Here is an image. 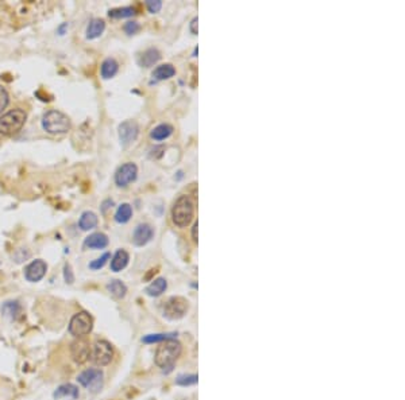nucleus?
<instances>
[{"label":"nucleus","mask_w":405,"mask_h":400,"mask_svg":"<svg viewBox=\"0 0 405 400\" xmlns=\"http://www.w3.org/2000/svg\"><path fill=\"white\" fill-rule=\"evenodd\" d=\"M181 343L176 341V338L163 341V342L159 343V346L155 351V365L159 366L161 369L172 370L174 362L177 361V359L181 355Z\"/></svg>","instance_id":"obj_1"},{"label":"nucleus","mask_w":405,"mask_h":400,"mask_svg":"<svg viewBox=\"0 0 405 400\" xmlns=\"http://www.w3.org/2000/svg\"><path fill=\"white\" fill-rule=\"evenodd\" d=\"M195 215V200L188 194L178 197L172 208V220L178 228H185L190 224Z\"/></svg>","instance_id":"obj_2"},{"label":"nucleus","mask_w":405,"mask_h":400,"mask_svg":"<svg viewBox=\"0 0 405 400\" xmlns=\"http://www.w3.org/2000/svg\"><path fill=\"white\" fill-rule=\"evenodd\" d=\"M70 119L61 111H49L42 117V127L50 135H64L70 129Z\"/></svg>","instance_id":"obj_3"},{"label":"nucleus","mask_w":405,"mask_h":400,"mask_svg":"<svg viewBox=\"0 0 405 400\" xmlns=\"http://www.w3.org/2000/svg\"><path fill=\"white\" fill-rule=\"evenodd\" d=\"M27 119L26 112L23 110L8 111L7 114L0 116V134L4 136H12L18 134L25 125Z\"/></svg>","instance_id":"obj_4"},{"label":"nucleus","mask_w":405,"mask_h":400,"mask_svg":"<svg viewBox=\"0 0 405 400\" xmlns=\"http://www.w3.org/2000/svg\"><path fill=\"white\" fill-rule=\"evenodd\" d=\"M92 328H93V318L87 311H80L72 317L69 322L68 330L72 336L80 338V337L89 334L92 332Z\"/></svg>","instance_id":"obj_5"},{"label":"nucleus","mask_w":405,"mask_h":400,"mask_svg":"<svg viewBox=\"0 0 405 400\" xmlns=\"http://www.w3.org/2000/svg\"><path fill=\"white\" fill-rule=\"evenodd\" d=\"M103 380H104V375L100 369L91 368V369L83 370L81 374L77 376V381L83 385L84 388L91 391L92 393L99 392L103 388Z\"/></svg>","instance_id":"obj_6"},{"label":"nucleus","mask_w":405,"mask_h":400,"mask_svg":"<svg viewBox=\"0 0 405 400\" xmlns=\"http://www.w3.org/2000/svg\"><path fill=\"white\" fill-rule=\"evenodd\" d=\"M91 356L96 365L106 366L114 359V349L108 341L99 340L93 343V348L91 349Z\"/></svg>","instance_id":"obj_7"},{"label":"nucleus","mask_w":405,"mask_h":400,"mask_svg":"<svg viewBox=\"0 0 405 400\" xmlns=\"http://www.w3.org/2000/svg\"><path fill=\"white\" fill-rule=\"evenodd\" d=\"M188 301L182 297H172L163 305V315L169 319H180L188 311Z\"/></svg>","instance_id":"obj_8"},{"label":"nucleus","mask_w":405,"mask_h":400,"mask_svg":"<svg viewBox=\"0 0 405 400\" xmlns=\"http://www.w3.org/2000/svg\"><path fill=\"white\" fill-rule=\"evenodd\" d=\"M136 175H138V167H136L135 163L127 162L125 165H122L117 169L116 173H115V183L119 188H126L131 182L135 181Z\"/></svg>","instance_id":"obj_9"},{"label":"nucleus","mask_w":405,"mask_h":400,"mask_svg":"<svg viewBox=\"0 0 405 400\" xmlns=\"http://www.w3.org/2000/svg\"><path fill=\"white\" fill-rule=\"evenodd\" d=\"M70 356H72L73 361L77 362V364H84L85 361H88V359L91 357L89 342L83 337L76 338L70 345Z\"/></svg>","instance_id":"obj_10"},{"label":"nucleus","mask_w":405,"mask_h":400,"mask_svg":"<svg viewBox=\"0 0 405 400\" xmlns=\"http://www.w3.org/2000/svg\"><path fill=\"white\" fill-rule=\"evenodd\" d=\"M139 134V127L134 120H126L119 125V139L123 147H127L135 142Z\"/></svg>","instance_id":"obj_11"},{"label":"nucleus","mask_w":405,"mask_h":400,"mask_svg":"<svg viewBox=\"0 0 405 400\" xmlns=\"http://www.w3.org/2000/svg\"><path fill=\"white\" fill-rule=\"evenodd\" d=\"M46 271H47V264L41 259H37V260L31 261L30 264L25 268V278H26L27 282L37 283L46 275Z\"/></svg>","instance_id":"obj_12"},{"label":"nucleus","mask_w":405,"mask_h":400,"mask_svg":"<svg viewBox=\"0 0 405 400\" xmlns=\"http://www.w3.org/2000/svg\"><path fill=\"white\" fill-rule=\"evenodd\" d=\"M154 236V229L150 224H139L138 227L134 229L133 233V242L135 246L144 247L146 246Z\"/></svg>","instance_id":"obj_13"},{"label":"nucleus","mask_w":405,"mask_h":400,"mask_svg":"<svg viewBox=\"0 0 405 400\" xmlns=\"http://www.w3.org/2000/svg\"><path fill=\"white\" fill-rule=\"evenodd\" d=\"M107 246H108V237H107V234L102 233V232L89 234L84 240V247L89 249H103Z\"/></svg>","instance_id":"obj_14"},{"label":"nucleus","mask_w":405,"mask_h":400,"mask_svg":"<svg viewBox=\"0 0 405 400\" xmlns=\"http://www.w3.org/2000/svg\"><path fill=\"white\" fill-rule=\"evenodd\" d=\"M79 396H80L79 387L75 384H70V383L60 385V387H58V388L53 392V397L56 400L64 399V397H70V399L76 400L79 399Z\"/></svg>","instance_id":"obj_15"},{"label":"nucleus","mask_w":405,"mask_h":400,"mask_svg":"<svg viewBox=\"0 0 405 400\" xmlns=\"http://www.w3.org/2000/svg\"><path fill=\"white\" fill-rule=\"evenodd\" d=\"M161 60V53L157 49H148L145 50L144 53L140 54L138 58V64L144 68H150L153 65H155L158 61Z\"/></svg>","instance_id":"obj_16"},{"label":"nucleus","mask_w":405,"mask_h":400,"mask_svg":"<svg viewBox=\"0 0 405 400\" xmlns=\"http://www.w3.org/2000/svg\"><path fill=\"white\" fill-rule=\"evenodd\" d=\"M129 260H130L129 253L126 252L125 249H119V251L115 252L114 257H112V260H111V271L121 272L122 270H125V268L127 267Z\"/></svg>","instance_id":"obj_17"},{"label":"nucleus","mask_w":405,"mask_h":400,"mask_svg":"<svg viewBox=\"0 0 405 400\" xmlns=\"http://www.w3.org/2000/svg\"><path fill=\"white\" fill-rule=\"evenodd\" d=\"M2 313H3L4 317L16 321L22 315V306L16 301H8V302L3 303V306H2Z\"/></svg>","instance_id":"obj_18"},{"label":"nucleus","mask_w":405,"mask_h":400,"mask_svg":"<svg viewBox=\"0 0 405 400\" xmlns=\"http://www.w3.org/2000/svg\"><path fill=\"white\" fill-rule=\"evenodd\" d=\"M119 70V64L114 58H107L103 61L102 66H100V76L104 79H110L115 76Z\"/></svg>","instance_id":"obj_19"},{"label":"nucleus","mask_w":405,"mask_h":400,"mask_svg":"<svg viewBox=\"0 0 405 400\" xmlns=\"http://www.w3.org/2000/svg\"><path fill=\"white\" fill-rule=\"evenodd\" d=\"M176 74V69H174L173 65L171 64H163L159 65L158 68H155L152 73V77L155 79V81H163V79H168L173 77Z\"/></svg>","instance_id":"obj_20"},{"label":"nucleus","mask_w":405,"mask_h":400,"mask_svg":"<svg viewBox=\"0 0 405 400\" xmlns=\"http://www.w3.org/2000/svg\"><path fill=\"white\" fill-rule=\"evenodd\" d=\"M98 216L93 211H84L79 220V227L81 230H91L98 227Z\"/></svg>","instance_id":"obj_21"},{"label":"nucleus","mask_w":405,"mask_h":400,"mask_svg":"<svg viewBox=\"0 0 405 400\" xmlns=\"http://www.w3.org/2000/svg\"><path fill=\"white\" fill-rule=\"evenodd\" d=\"M106 29V23L103 19L95 18L89 22L87 27V39H96L103 34V31Z\"/></svg>","instance_id":"obj_22"},{"label":"nucleus","mask_w":405,"mask_h":400,"mask_svg":"<svg viewBox=\"0 0 405 400\" xmlns=\"http://www.w3.org/2000/svg\"><path fill=\"white\" fill-rule=\"evenodd\" d=\"M168 288V282L166 279H163V278H158V279L153 280L152 283L149 284L148 287H146V294L149 295V297H159V295H162L165 291H166Z\"/></svg>","instance_id":"obj_23"},{"label":"nucleus","mask_w":405,"mask_h":400,"mask_svg":"<svg viewBox=\"0 0 405 400\" xmlns=\"http://www.w3.org/2000/svg\"><path fill=\"white\" fill-rule=\"evenodd\" d=\"M107 290L110 292L114 298L116 299H122L126 297V292H127V287L126 284L122 282V280L114 279L111 280L110 283L107 284Z\"/></svg>","instance_id":"obj_24"},{"label":"nucleus","mask_w":405,"mask_h":400,"mask_svg":"<svg viewBox=\"0 0 405 400\" xmlns=\"http://www.w3.org/2000/svg\"><path fill=\"white\" fill-rule=\"evenodd\" d=\"M173 134V127L171 124H159L150 132V138L154 140H165Z\"/></svg>","instance_id":"obj_25"},{"label":"nucleus","mask_w":405,"mask_h":400,"mask_svg":"<svg viewBox=\"0 0 405 400\" xmlns=\"http://www.w3.org/2000/svg\"><path fill=\"white\" fill-rule=\"evenodd\" d=\"M131 217H133V208L130 204H122L115 213V221L117 224L129 223Z\"/></svg>","instance_id":"obj_26"},{"label":"nucleus","mask_w":405,"mask_h":400,"mask_svg":"<svg viewBox=\"0 0 405 400\" xmlns=\"http://www.w3.org/2000/svg\"><path fill=\"white\" fill-rule=\"evenodd\" d=\"M135 8L134 7H121L114 8L108 11V16L112 19H122V18H131L135 15Z\"/></svg>","instance_id":"obj_27"},{"label":"nucleus","mask_w":405,"mask_h":400,"mask_svg":"<svg viewBox=\"0 0 405 400\" xmlns=\"http://www.w3.org/2000/svg\"><path fill=\"white\" fill-rule=\"evenodd\" d=\"M176 336L177 334H174V333H171V334H165V333H159V334H148V336H145L144 338H142V342L144 343H161L163 342V341H168V340H173V338H176Z\"/></svg>","instance_id":"obj_28"},{"label":"nucleus","mask_w":405,"mask_h":400,"mask_svg":"<svg viewBox=\"0 0 405 400\" xmlns=\"http://www.w3.org/2000/svg\"><path fill=\"white\" fill-rule=\"evenodd\" d=\"M197 383V375H180L176 379V384L186 387V385H193Z\"/></svg>","instance_id":"obj_29"},{"label":"nucleus","mask_w":405,"mask_h":400,"mask_svg":"<svg viewBox=\"0 0 405 400\" xmlns=\"http://www.w3.org/2000/svg\"><path fill=\"white\" fill-rule=\"evenodd\" d=\"M111 257V255L108 252H106L103 256H100L99 259H96V260L91 261L89 263V268L91 270H93V271H98V270H100V268H103L104 265H106V263L108 261V259Z\"/></svg>","instance_id":"obj_30"},{"label":"nucleus","mask_w":405,"mask_h":400,"mask_svg":"<svg viewBox=\"0 0 405 400\" xmlns=\"http://www.w3.org/2000/svg\"><path fill=\"white\" fill-rule=\"evenodd\" d=\"M8 102H10V96L8 92L6 91V88L3 85H0V114L7 108Z\"/></svg>","instance_id":"obj_31"},{"label":"nucleus","mask_w":405,"mask_h":400,"mask_svg":"<svg viewBox=\"0 0 405 400\" xmlns=\"http://www.w3.org/2000/svg\"><path fill=\"white\" fill-rule=\"evenodd\" d=\"M146 7H148V10L152 14H157L162 8V2L161 0H148L146 2Z\"/></svg>","instance_id":"obj_32"},{"label":"nucleus","mask_w":405,"mask_h":400,"mask_svg":"<svg viewBox=\"0 0 405 400\" xmlns=\"http://www.w3.org/2000/svg\"><path fill=\"white\" fill-rule=\"evenodd\" d=\"M139 30H140V26L138 22H127L125 24L126 34L134 35V34H136V33H138Z\"/></svg>","instance_id":"obj_33"},{"label":"nucleus","mask_w":405,"mask_h":400,"mask_svg":"<svg viewBox=\"0 0 405 400\" xmlns=\"http://www.w3.org/2000/svg\"><path fill=\"white\" fill-rule=\"evenodd\" d=\"M64 279L66 283L72 284L73 282H75V275H73V271H72V267H70V264H65L64 267Z\"/></svg>","instance_id":"obj_34"},{"label":"nucleus","mask_w":405,"mask_h":400,"mask_svg":"<svg viewBox=\"0 0 405 400\" xmlns=\"http://www.w3.org/2000/svg\"><path fill=\"white\" fill-rule=\"evenodd\" d=\"M163 152H165V147H163V146H158V147H154L152 151H150V156L155 159L161 158Z\"/></svg>","instance_id":"obj_35"},{"label":"nucleus","mask_w":405,"mask_h":400,"mask_svg":"<svg viewBox=\"0 0 405 400\" xmlns=\"http://www.w3.org/2000/svg\"><path fill=\"white\" fill-rule=\"evenodd\" d=\"M112 206H114V201L110 200V198H108V200H106V201H103L102 213H107V210L112 208Z\"/></svg>","instance_id":"obj_36"},{"label":"nucleus","mask_w":405,"mask_h":400,"mask_svg":"<svg viewBox=\"0 0 405 400\" xmlns=\"http://www.w3.org/2000/svg\"><path fill=\"white\" fill-rule=\"evenodd\" d=\"M197 22H199L197 18H193L192 22H190V31H192V34H197Z\"/></svg>","instance_id":"obj_37"},{"label":"nucleus","mask_w":405,"mask_h":400,"mask_svg":"<svg viewBox=\"0 0 405 400\" xmlns=\"http://www.w3.org/2000/svg\"><path fill=\"white\" fill-rule=\"evenodd\" d=\"M197 228H199V223H195L192 228V238L195 243H197Z\"/></svg>","instance_id":"obj_38"},{"label":"nucleus","mask_w":405,"mask_h":400,"mask_svg":"<svg viewBox=\"0 0 405 400\" xmlns=\"http://www.w3.org/2000/svg\"><path fill=\"white\" fill-rule=\"evenodd\" d=\"M66 29H68V23H62V24H61L60 27H58V30H57V33L60 35H64L65 34V31H66Z\"/></svg>","instance_id":"obj_39"}]
</instances>
